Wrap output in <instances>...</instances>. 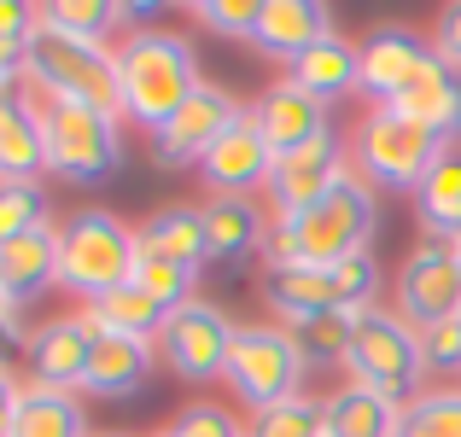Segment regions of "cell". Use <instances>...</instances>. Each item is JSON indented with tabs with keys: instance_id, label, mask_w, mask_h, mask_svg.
I'll return each mask as SVG.
<instances>
[{
	"instance_id": "obj_1",
	"label": "cell",
	"mask_w": 461,
	"mask_h": 437,
	"mask_svg": "<svg viewBox=\"0 0 461 437\" xmlns=\"http://www.w3.org/2000/svg\"><path fill=\"white\" fill-rule=\"evenodd\" d=\"M374 222H380L374 187L350 169L321 204H310V210L269 227L263 257H269V269H333V263L374 245Z\"/></svg>"
},
{
	"instance_id": "obj_2",
	"label": "cell",
	"mask_w": 461,
	"mask_h": 437,
	"mask_svg": "<svg viewBox=\"0 0 461 437\" xmlns=\"http://www.w3.org/2000/svg\"><path fill=\"white\" fill-rule=\"evenodd\" d=\"M199 53L181 30H129L117 41V100H123V123L158 129L199 94Z\"/></svg>"
},
{
	"instance_id": "obj_3",
	"label": "cell",
	"mask_w": 461,
	"mask_h": 437,
	"mask_svg": "<svg viewBox=\"0 0 461 437\" xmlns=\"http://www.w3.org/2000/svg\"><path fill=\"white\" fill-rule=\"evenodd\" d=\"M140 227H129L117 210L82 204L59 222V286L82 303H100L105 291L135 281Z\"/></svg>"
},
{
	"instance_id": "obj_4",
	"label": "cell",
	"mask_w": 461,
	"mask_h": 437,
	"mask_svg": "<svg viewBox=\"0 0 461 437\" xmlns=\"http://www.w3.org/2000/svg\"><path fill=\"white\" fill-rule=\"evenodd\" d=\"M23 88L35 100H77L94 111L123 117L117 100V41H77V35L41 30L23 53Z\"/></svg>"
},
{
	"instance_id": "obj_5",
	"label": "cell",
	"mask_w": 461,
	"mask_h": 437,
	"mask_svg": "<svg viewBox=\"0 0 461 437\" xmlns=\"http://www.w3.org/2000/svg\"><path fill=\"white\" fill-rule=\"evenodd\" d=\"M263 303L286 326L315 321V315H362L380 303V257L368 245L357 257L333 263V269H269L263 274Z\"/></svg>"
},
{
	"instance_id": "obj_6",
	"label": "cell",
	"mask_w": 461,
	"mask_h": 437,
	"mask_svg": "<svg viewBox=\"0 0 461 437\" xmlns=\"http://www.w3.org/2000/svg\"><path fill=\"white\" fill-rule=\"evenodd\" d=\"M345 373H350V385H362V391L409 408L420 397V379H427L420 333L397 309L374 303V309L357 315V333H350V350H345Z\"/></svg>"
},
{
	"instance_id": "obj_7",
	"label": "cell",
	"mask_w": 461,
	"mask_h": 437,
	"mask_svg": "<svg viewBox=\"0 0 461 437\" xmlns=\"http://www.w3.org/2000/svg\"><path fill=\"white\" fill-rule=\"evenodd\" d=\"M444 152H450V146L432 135V129H420L415 117H403L397 105H374V111L350 129V164L380 192H415Z\"/></svg>"
},
{
	"instance_id": "obj_8",
	"label": "cell",
	"mask_w": 461,
	"mask_h": 437,
	"mask_svg": "<svg viewBox=\"0 0 461 437\" xmlns=\"http://www.w3.org/2000/svg\"><path fill=\"white\" fill-rule=\"evenodd\" d=\"M41 140L47 175L70 181V187H94L123 169V117L112 111H94L77 100H41Z\"/></svg>"
},
{
	"instance_id": "obj_9",
	"label": "cell",
	"mask_w": 461,
	"mask_h": 437,
	"mask_svg": "<svg viewBox=\"0 0 461 437\" xmlns=\"http://www.w3.org/2000/svg\"><path fill=\"white\" fill-rule=\"evenodd\" d=\"M304 350H298L293 326H240L234 338V356H228V391L240 403H251V415L269 403H286V397L304 391Z\"/></svg>"
},
{
	"instance_id": "obj_10",
	"label": "cell",
	"mask_w": 461,
	"mask_h": 437,
	"mask_svg": "<svg viewBox=\"0 0 461 437\" xmlns=\"http://www.w3.org/2000/svg\"><path fill=\"white\" fill-rule=\"evenodd\" d=\"M234 338H240V326H234V315H228L222 303L193 298V303H181V309L164 321V333H158V356H164V368L176 373V379L204 385V379H222V373H228Z\"/></svg>"
},
{
	"instance_id": "obj_11",
	"label": "cell",
	"mask_w": 461,
	"mask_h": 437,
	"mask_svg": "<svg viewBox=\"0 0 461 437\" xmlns=\"http://www.w3.org/2000/svg\"><path fill=\"white\" fill-rule=\"evenodd\" d=\"M240 123H246V105L228 88H216V82H199V94L152 135V164L158 169H199L211 157V146Z\"/></svg>"
},
{
	"instance_id": "obj_12",
	"label": "cell",
	"mask_w": 461,
	"mask_h": 437,
	"mask_svg": "<svg viewBox=\"0 0 461 437\" xmlns=\"http://www.w3.org/2000/svg\"><path fill=\"white\" fill-rule=\"evenodd\" d=\"M392 291H397V315L415 333H427L438 321H461V257H456V245H444V239L415 245L403 257V269H397Z\"/></svg>"
},
{
	"instance_id": "obj_13",
	"label": "cell",
	"mask_w": 461,
	"mask_h": 437,
	"mask_svg": "<svg viewBox=\"0 0 461 437\" xmlns=\"http://www.w3.org/2000/svg\"><path fill=\"white\" fill-rule=\"evenodd\" d=\"M357 53H362V94H368L374 105H397L420 76H427V65L438 58V47H432L420 30H409V23H374V30L357 41Z\"/></svg>"
},
{
	"instance_id": "obj_14",
	"label": "cell",
	"mask_w": 461,
	"mask_h": 437,
	"mask_svg": "<svg viewBox=\"0 0 461 437\" xmlns=\"http://www.w3.org/2000/svg\"><path fill=\"white\" fill-rule=\"evenodd\" d=\"M275 164H281V152H275L269 135H263L246 111V123L228 129V135L211 146V157L199 164V181L211 187V199H258V192H269Z\"/></svg>"
},
{
	"instance_id": "obj_15",
	"label": "cell",
	"mask_w": 461,
	"mask_h": 437,
	"mask_svg": "<svg viewBox=\"0 0 461 437\" xmlns=\"http://www.w3.org/2000/svg\"><path fill=\"white\" fill-rule=\"evenodd\" d=\"M345 175H350V152H345V140H339L333 129H327L321 140H310L304 152H286L281 164H275V181H269L275 222H286V216H298V210H310V204H321Z\"/></svg>"
},
{
	"instance_id": "obj_16",
	"label": "cell",
	"mask_w": 461,
	"mask_h": 437,
	"mask_svg": "<svg viewBox=\"0 0 461 437\" xmlns=\"http://www.w3.org/2000/svg\"><path fill=\"white\" fill-rule=\"evenodd\" d=\"M30 379L53 385V391H82L94 356V326L88 315H53V321L30 326Z\"/></svg>"
},
{
	"instance_id": "obj_17",
	"label": "cell",
	"mask_w": 461,
	"mask_h": 437,
	"mask_svg": "<svg viewBox=\"0 0 461 437\" xmlns=\"http://www.w3.org/2000/svg\"><path fill=\"white\" fill-rule=\"evenodd\" d=\"M152 361H158V344H147V338H123V333H100V326H94V356H88L82 397H100V403H129L135 391H147Z\"/></svg>"
},
{
	"instance_id": "obj_18",
	"label": "cell",
	"mask_w": 461,
	"mask_h": 437,
	"mask_svg": "<svg viewBox=\"0 0 461 437\" xmlns=\"http://www.w3.org/2000/svg\"><path fill=\"white\" fill-rule=\"evenodd\" d=\"M251 123H258L263 135H269V146L286 157V152H304L310 140L327 135V105L286 76V82H275V88L258 94V105H251Z\"/></svg>"
},
{
	"instance_id": "obj_19",
	"label": "cell",
	"mask_w": 461,
	"mask_h": 437,
	"mask_svg": "<svg viewBox=\"0 0 461 437\" xmlns=\"http://www.w3.org/2000/svg\"><path fill=\"white\" fill-rule=\"evenodd\" d=\"M327 35H333V12H327L321 0H263L251 47H258L263 58H281V65L293 70L315 41H327Z\"/></svg>"
},
{
	"instance_id": "obj_20",
	"label": "cell",
	"mask_w": 461,
	"mask_h": 437,
	"mask_svg": "<svg viewBox=\"0 0 461 437\" xmlns=\"http://www.w3.org/2000/svg\"><path fill=\"white\" fill-rule=\"evenodd\" d=\"M53 286H59V227L53 222L30 227V234L12 239V245H0V298H6L12 309H30V303L47 298Z\"/></svg>"
},
{
	"instance_id": "obj_21",
	"label": "cell",
	"mask_w": 461,
	"mask_h": 437,
	"mask_svg": "<svg viewBox=\"0 0 461 437\" xmlns=\"http://www.w3.org/2000/svg\"><path fill=\"white\" fill-rule=\"evenodd\" d=\"M204 251L211 263H251L263 245H269V216L258 210V199H204Z\"/></svg>"
},
{
	"instance_id": "obj_22",
	"label": "cell",
	"mask_w": 461,
	"mask_h": 437,
	"mask_svg": "<svg viewBox=\"0 0 461 437\" xmlns=\"http://www.w3.org/2000/svg\"><path fill=\"white\" fill-rule=\"evenodd\" d=\"M47 175V140H41V100L12 88L0 100V181H41Z\"/></svg>"
},
{
	"instance_id": "obj_23",
	"label": "cell",
	"mask_w": 461,
	"mask_h": 437,
	"mask_svg": "<svg viewBox=\"0 0 461 437\" xmlns=\"http://www.w3.org/2000/svg\"><path fill=\"white\" fill-rule=\"evenodd\" d=\"M286 76L298 82L304 94H315L321 105H339L345 94H357L362 88V53H357V41H345V35H327V41H315L304 58H298Z\"/></svg>"
},
{
	"instance_id": "obj_24",
	"label": "cell",
	"mask_w": 461,
	"mask_h": 437,
	"mask_svg": "<svg viewBox=\"0 0 461 437\" xmlns=\"http://www.w3.org/2000/svg\"><path fill=\"white\" fill-rule=\"evenodd\" d=\"M12 437H94L82 391H53V385H41V379H23Z\"/></svg>"
},
{
	"instance_id": "obj_25",
	"label": "cell",
	"mask_w": 461,
	"mask_h": 437,
	"mask_svg": "<svg viewBox=\"0 0 461 437\" xmlns=\"http://www.w3.org/2000/svg\"><path fill=\"white\" fill-rule=\"evenodd\" d=\"M397 111L415 117L420 129H432L444 146H456L461 140V70H450L444 58H432L427 76H420L415 88L397 100Z\"/></svg>"
},
{
	"instance_id": "obj_26",
	"label": "cell",
	"mask_w": 461,
	"mask_h": 437,
	"mask_svg": "<svg viewBox=\"0 0 461 437\" xmlns=\"http://www.w3.org/2000/svg\"><path fill=\"white\" fill-rule=\"evenodd\" d=\"M140 251L147 257H164V263H181V269L199 274L204 269V216L199 204H164V210L147 216V227H140Z\"/></svg>"
},
{
	"instance_id": "obj_27",
	"label": "cell",
	"mask_w": 461,
	"mask_h": 437,
	"mask_svg": "<svg viewBox=\"0 0 461 437\" xmlns=\"http://www.w3.org/2000/svg\"><path fill=\"white\" fill-rule=\"evenodd\" d=\"M415 216H420V227H427L432 239H444V245L461 239V146H450V152L427 169V181L415 187Z\"/></svg>"
},
{
	"instance_id": "obj_28",
	"label": "cell",
	"mask_w": 461,
	"mask_h": 437,
	"mask_svg": "<svg viewBox=\"0 0 461 437\" xmlns=\"http://www.w3.org/2000/svg\"><path fill=\"white\" fill-rule=\"evenodd\" d=\"M321 408H327V437H397V426H403V408L350 379L333 397H321Z\"/></svg>"
},
{
	"instance_id": "obj_29",
	"label": "cell",
	"mask_w": 461,
	"mask_h": 437,
	"mask_svg": "<svg viewBox=\"0 0 461 437\" xmlns=\"http://www.w3.org/2000/svg\"><path fill=\"white\" fill-rule=\"evenodd\" d=\"M88 315L94 326H100V333H123V338H147V344H158V333H164V321L169 315L158 309V303L147 298V291H140L135 281L129 286H117V291H105L100 303H88Z\"/></svg>"
},
{
	"instance_id": "obj_30",
	"label": "cell",
	"mask_w": 461,
	"mask_h": 437,
	"mask_svg": "<svg viewBox=\"0 0 461 437\" xmlns=\"http://www.w3.org/2000/svg\"><path fill=\"white\" fill-rule=\"evenodd\" d=\"M246 437H327V408L321 397L298 391L286 403H269L246 420Z\"/></svg>"
},
{
	"instance_id": "obj_31",
	"label": "cell",
	"mask_w": 461,
	"mask_h": 437,
	"mask_svg": "<svg viewBox=\"0 0 461 437\" xmlns=\"http://www.w3.org/2000/svg\"><path fill=\"white\" fill-rule=\"evenodd\" d=\"M117 23H123V6H112V0H53V6H41V30L77 35V41H112Z\"/></svg>"
},
{
	"instance_id": "obj_32",
	"label": "cell",
	"mask_w": 461,
	"mask_h": 437,
	"mask_svg": "<svg viewBox=\"0 0 461 437\" xmlns=\"http://www.w3.org/2000/svg\"><path fill=\"white\" fill-rule=\"evenodd\" d=\"M397 437H461V385H438V391H420L403 408V426Z\"/></svg>"
},
{
	"instance_id": "obj_33",
	"label": "cell",
	"mask_w": 461,
	"mask_h": 437,
	"mask_svg": "<svg viewBox=\"0 0 461 437\" xmlns=\"http://www.w3.org/2000/svg\"><path fill=\"white\" fill-rule=\"evenodd\" d=\"M135 286L147 291V298H152L164 315H176L181 303H193V298H199V274H193V269H181V263L147 257V251H140V263H135Z\"/></svg>"
},
{
	"instance_id": "obj_34",
	"label": "cell",
	"mask_w": 461,
	"mask_h": 437,
	"mask_svg": "<svg viewBox=\"0 0 461 437\" xmlns=\"http://www.w3.org/2000/svg\"><path fill=\"white\" fill-rule=\"evenodd\" d=\"M350 333H357V315H315V321H298L293 338L304 350L310 368H345V350H350Z\"/></svg>"
},
{
	"instance_id": "obj_35",
	"label": "cell",
	"mask_w": 461,
	"mask_h": 437,
	"mask_svg": "<svg viewBox=\"0 0 461 437\" xmlns=\"http://www.w3.org/2000/svg\"><path fill=\"white\" fill-rule=\"evenodd\" d=\"M41 222H53V216H47V192L30 187V181H0V245L23 239Z\"/></svg>"
},
{
	"instance_id": "obj_36",
	"label": "cell",
	"mask_w": 461,
	"mask_h": 437,
	"mask_svg": "<svg viewBox=\"0 0 461 437\" xmlns=\"http://www.w3.org/2000/svg\"><path fill=\"white\" fill-rule=\"evenodd\" d=\"M263 18V0H193V23H204L222 41H251Z\"/></svg>"
},
{
	"instance_id": "obj_37",
	"label": "cell",
	"mask_w": 461,
	"mask_h": 437,
	"mask_svg": "<svg viewBox=\"0 0 461 437\" xmlns=\"http://www.w3.org/2000/svg\"><path fill=\"white\" fill-rule=\"evenodd\" d=\"M35 35H41V6H30V0H0V58L23 65Z\"/></svg>"
},
{
	"instance_id": "obj_38",
	"label": "cell",
	"mask_w": 461,
	"mask_h": 437,
	"mask_svg": "<svg viewBox=\"0 0 461 437\" xmlns=\"http://www.w3.org/2000/svg\"><path fill=\"white\" fill-rule=\"evenodd\" d=\"M169 432L176 437H246V426H240L222 403H187L176 420H169Z\"/></svg>"
},
{
	"instance_id": "obj_39",
	"label": "cell",
	"mask_w": 461,
	"mask_h": 437,
	"mask_svg": "<svg viewBox=\"0 0 461 437\" xmlns=\"http://www.w3.org/2000/svg\"><path fill=\"white\" fill-rule=\"evenodd\" d=\"M420 361L427 373H461V321H438L420 333Z\"/></svg>"
},
{
	"instance_id": "obj_40",
	"label": "cell",
	"mask_w": 461,
	"mask_h": 437,
	"mask_svg": "<svg viewBox=\"0 0 461 437\" xmlns=\"http://www.w3.org/2000/svg\"><path fill=\"white\" fill-rule=\"evenodd\" d=\"M432 47H438V58L450 70H461V0H450V6L438 12V23H432Z\"/></svg>"
},
{
	"instance_id": "obj_41",
	"label": "cell",
	"mask_w": 461,
	"mask_h": 437,
	"mask_svg": "<svg viewBox=\"0 0 461 437\" xmlns=\"http://www.w3.org/2000/svg\"><path fill=\"white\" fill-rule=\"evenodd\" d=\"M18 379H0V437H12V420H18Z\"/></svg>"
},
{
	"instance_id": "obj_42",
	"label": "cell",
	"mask_w": 461,
	"mask_h": 437,
	"mask_svg": "<svg viewBox=\"0 0 461 437\" xmlns=\"http://www.w3.org/2000/svg\"><path fill=\"white\" fill-rule=\"evenodd\" d=\"M23 82V65H12V58H0V100H6L12 88Z\"/></svg>"
},
{
	"instance_id": "obj_43",
	"label": "cell",
	"mask_w": 461,
	"mask_h": 437,
	"mask_svg": "<svg viewBox=\"0 0 461 437\" xmlns=\"http://www.w3.org/2000/svg\"><path fill=\"white\" fill-rule=\"evenodd\" d=\"M94 437H123V432H94Z\"/></svg>"
},
{
	"instance_id": "obj_44",
	"label": "cell",
	"mask_w": 461,
	"mask_h": 437,
	"mask_svg": "<svg viewBox=\"0 0 461 437\" xmlns=\"http://www.w3.org/2000/svg\"><path fill=\"white\" fill-rule=\"evenodd\" d=\"M456 257H461V239H456Z\"/></svg>"
},
{
	"instance_id": "obj_45",
	"label": "cell",
	"mask_w": 461,
	"mask_h": 437,
	"mask_svg": "<svg viewBox=\"0 0 461 437\" xmlns=\"http://www.w3.org/2000/svg\"><path fill=\"white\" fill-rule=\"evenodd\" d=\"M158 437H176V432H158Z\"/></svg>"
}]
</instances>
